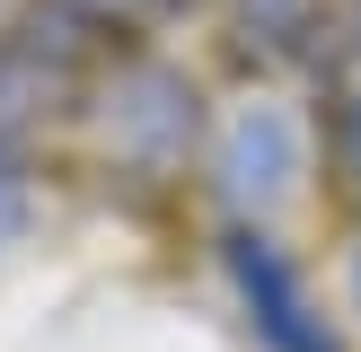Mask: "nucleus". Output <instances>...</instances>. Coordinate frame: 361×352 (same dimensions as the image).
<instances>
[{
    "mask_svg": "<svg viewBox=\"0 0 361 352\" xmlns=\"http://www.w3.org/2000/svg\"><path fill=\"white\" fill-rule=\"evenodd\" d=\"M353 308H361V238H353Z\"/></svg>",
    "mask_w": 361,
    "mask_h": 352,
    "instance_id": "nucleus-6",
    "label": "nucleus"
},
{
    "mask_svg": "<svg viewBox=\"0 0 361 352\" xmlns=\"http://www.w3.org/2000/svg\"><path fill=\"white\" fill-rule=\"evenodd\" d=\"M238 27L264 53H309L317 27H326V0H238Z\"/></svg>",
    "mask_w": 361,
    "mask_h": 352,
    "instance_id": "nucleus-4",
    "label": "nucleus"
},
{
    "mask_svg": "<svg viewBox=\"0 0 361 352\" xmlns=\"http://www.w3.org/2000/svg\"><path fill=\"white\" fill-rule=\"evenodd\" d=\"M27 220V158H18V141L0 132V238Z\"/></svg>",
    "mask_w": 361,
    "mask_h": 352,
    "instance_id": "nucleus-5",
    "label": "nucleus"
},
{
    "mask_svg": "<svg viewBox=\"0 0 361 352\" xmlns=\"http://www.w3.org/2000/svg\"><path fill=\"white\" fill-rule=\"evenodd\" d=\"M185 150H194V88L176 70H159V62H133L106 88V158L168 176Z\"/></svg>",
    "mask_w": 361,
    "mask_h": 352,
    "instance_id": "nucleus-2",
    "label": "nucleus"
},
{
    "mask_svg": "<svg viewBox=\"0 0 361 352\" xmlns=\"http://www.w3.org/2000/svg\"><path fill=\"white\" fill-rule=\"evenodd\" d=\"M291 176H300V132H291V115L256 106V115L229 132V150H221V194L238 203V220H264V211L291 194Z\"/></svg>",
    "mask_w": 361,
    "mask_h": 352,
    "instance_id": "nucleus-3",
    "label": "nucleus"
},
{
    "mask_svg": "<svg viewBox=\"0 0 361 352\" xmlns=\"http://www.w3.org/2000/svg\"><path fill=\"white\" fill-rule=\"evenodd\" d=\"M221 264H229V291H238V308H247V326H256L264 352H344L317 282L291 264V246L264 220H229L221 229Z\"/></svg>",
    "mask_w": 361,
    "mask_h": 352,
    "instance_id": "nucleus-1",
    "label": "nucleus"
}]
</instances>
